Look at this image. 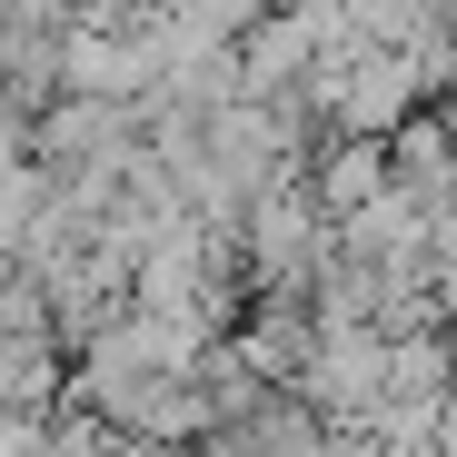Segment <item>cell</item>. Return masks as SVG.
I'll return each instance as SVG.
<instances>
[{"label": "cell", "mask_w": 457, "mask_h": 457, "mask_svg": "<svg viewBox=\"0 0 457 457\" xmlns=\"http://www.w3.org/2000/svg\"><path fill=\"white\" fill-rule=\"evenodd\" d=\"M447 457H457V408H447Z\"/></svg>", "instance_id": "6da1fadb"}]
</instances>
